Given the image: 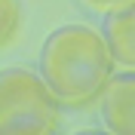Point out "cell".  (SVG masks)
Masks as SVG:
<instances>
[{"instance_id":"6da1fadb","label":"cell","mask_w":135,"mask_h":135,"mask_svg":"<svg viewBox=\"0 0 135 135\" xmlns=\"http://www.w3.org/2000/svg\"><path fill=\"white\" fill-rule=\"evenodd\" d=\"M117 71L98 28L71 22L43 40L40 71L43 83L61 104V110H83L98 101L104 83Z\"/></svg>"},{"instance_id":"7a4b0ae2","label":"cell","mask_w":135,"mask_h":135,"mask_svg":"<svg viewBox=\"0 0 135 135\" xmlns=\"http://www.w3.org/2000/svg\"><path fill=\"white\" fill-rule=\"evenodd\" d=\"M61 123V104L31 68L0 71V135H49Z\"/></svg>"},{"instance_id":"3957f363","label":"cell","mask_w":135,"mask_h":135,"mask_svg":"<svg viewBox=\"0 0 135 135\" xmlns=\"http://www.w3.org/2000/svg\"><path fill=\"white\" fill-rule=\"evenodd\" d=\"M95 104L101 108V120L110 132L132 135L135 132V71H120V74L114 71Z\"/></svg>"},{"instance_id":"277c9868","label":"cell","mask_w":135,"mask_h":135,"mask_svg":"<svg viewBox=\"0 0 135 135\" xmlns=\"http://www.w3.org/2000/svg\"><path fill=\"white\" fill-rule=\"evenodd\" d=\"M98 34L108 46L114 65L123 71H135V9L126 6V9L104 12Z\"/></svg>"},{"instance_id":"5b68a950","label":"cell","mask_w":135,"mask_h":135,"mask_svg":"<svg viewBox=\"0 0 135 135\" xmlns=\"http://www.w3.org/2000/svg\"><path fill=\"white\" fill-rule=\"evenodd\" d=\"M22 31V3L18 0H0V49H6L9 43Z\"/></svg>"},{"instance_id":"8992f818","label":"cell","mask_w":135,"mask_h":135,"mask_svg":"<svg viewBox=\"0 0 135 135\" xmlns=\"http://www.w3.org/2000/svg\"><path fill=\"white\" fill-rule=\"evenodd\" d=\"M86 9H92V12H114V9H126V6H132L135 0H80Z\"/></svg>"}]
</instances>
